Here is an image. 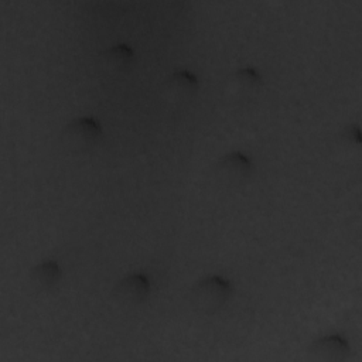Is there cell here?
Listing matches in <instances>:
<instances>
[{
  "instance_id": "obj_1",
  "label": "cell",
  "mask_w": 362,
  "mask_h": 362,
  "mask_svg": "<svg viewBox=\"0 0 362 362\" xmlns=\"http://www.w3.org/2000/svg\"><path fill=\"white\" fill-rule=\"evenodd\" d=\"M232 294L229 280L219 274H211L197 281L189 293L191 304L197 311L214 313L221 308Z\"/></svg>"
},
{
  "instance_id": "obj_2",
  "label": "cell",
  "mask_w": 362,
  "mask_h": 362,
  "mask_svg": "<svg viewBox=\"0 0 362 362\" xmlns=\"http://www.w3.org/2000/svg\"><path fill=\"white\" fill-rule=\"evenodd\" d=\"M100 134V123L90 116H82L74 119L65 126L61 134V141L68 151L81 153L93 147Z\"/></svg>"
},
{
  "instance_id": "obj_3",
  "label": "cell",
  "mask_w": 362,
  "mask_h": 362,
  "mask_svg": "<svg viewBox=\"0 0 362 362\" xmlns=\"http://www.w3.org/2000/svg\"><path fill=\"white\" fill-rule=\"evenodd\" d=\"M252 171L250 158L240 151H230L222 156L215 164V175L226 184H238L243 181Z\"/></svg>"
},
{
  "instance_id": "obj_4",
  "label": "cell",
  "mask_w": 362,
  "mask_h": 362,
  "mask_svg": "<svg viewBox=\"0 0 362 362\" xmlns=\"http://www.w3.org/2000/svg\"><path fill=\"white\" fill-rule=\"evenodd\" d=\"M150 293V280L143 273H133L123 277L113 288L115 298L122 304H137Z\"/></svg>"
},
{
  "instance_id": "obj_5",
  "label": "cell",
  "mask_w": 362,
  "mask_h": 362,
  "mask_svg": "<svg viewBox=\"0 0 362 362\" xmlns=\"http://www.w3.org/2000/svg\"><path fill=\"white\" fill-rule=\"evenodd\" d=\"M197 90L198 79L192 72L187 69L174 72L164 85V92L173 102H185L192 98Z\"/></svg>"
},
{
  "instance_id": "obj_6",
  "label": "cell",
  "mask_w": 362,
  "mask_h": 362,
  "mask_svg": "<svg viewBox=\"0 0 362 362\" xmlns=\"http://www.w3.org/2000/svg\"><path fill=\"white\" fill-rule=\"evenodd\" d=\"M310 354L324 361H341L349 355V344L344 337L331 334L314 341Z\"/></svg>"
},
{
  "instance_id": "obj_7",
  "label": "cell",
  "mask_w": 362,
  "mask_h": 362,
  "mask_svg": "<svg viewBox=\"0 0 362 362\" xmlns=\"http://www.w3.org/2000/svg\"><path fill=\"white\" fill-rule=\"evenodd\" d=\"M134 59V52L127 44L112 45L102 54V65L110 72H123L130 68Z\"/></svg>"
},
{
  "instance_id": "obj_8",
  "label": "cell",
  "mask_w": 362,
  "mask_h": 362,
  "mask_svg": "<svg viewBox=\"0 0 362 362\" xmlns=\"http://www.w3.org/2000/svg\"><path fill=\"white\" fill-rule=\"evenodd\" d=\"M260 74L250 66L240 68L229 78V90L238 96H247L260 86Z\"/></svg>"
},
{
  "instance_id": "obj_9",
  "label": "cell",
  "mask_w": 362,
  "mask_h": 362,
  "mask_svg": "<svg viewBox=\"0 0 362 362\" xmlns=\"http://www.w3.org/2000/svg\"><path fill=\"white\" fill-rule=\"evenodd\" d=\"M61 277L59 264L54 260H45L37 264L30 272V281L34 284L35 288H49L52 287Z\"/></svg>"
},
{
  "instance_id": "obj_10",
  "label": "cell",
  "mask_w": 362,
  "mask_h": 362,
  "mask_svg": "<svg viewBox=\"0 0 362 362\" xmlns=\"http://www.w3.org/2000/svg\"><path fill=\"white\" fill-rule=\"evenodd\" d=\"M344 136H346V139L355 144L361 143V134H359V129L356 126H349L346 127Z\"/></svg>"
}]
</instances>
